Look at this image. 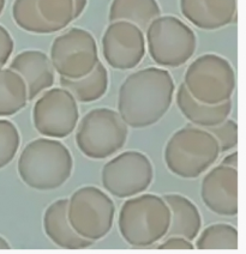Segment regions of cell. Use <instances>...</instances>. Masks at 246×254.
<instances>
[{"label": "cell", "instance_id": "obj_1", "mask_svg": "<svg viewBox=\"0 0 246 254\" xmlns=\"http://www.w3.org/2000/svg\"><path fill=\"white\" fill-rule=\"evenodd\" d=\"M175 84L166 68L147 67L126 77L118 92V113L132 128L159 123L174 97Z\"/></svg>", "mask_w": 246, "mask_h": 254}, {"label": "cell", "instance_id": "obj_2", "mask_svg": "<svg viewBox=\"0 0 246 254\" xmlns=\"http://www.w3.org/2000/svg\"><path fill=\"white\" fill-rule=\"evenodd\" d=\"M18 175L30 189L52 190L62 187L74 170V158L65 144L56 138H37L22 150Z\"/></svg>", "mask_w": 246, "mask_h": 254}, {"label": "cell", "instance_id": "obj_3", "mask_svg": "<svg viewBox=\"0 0 246 254\" xmlns=\"http://www.w3.org/2000/svg\"><path fill=\"white\" fill-rule=\"evenodd\" d=\"M170 210L164 199L152 193L127 198L118 216L121 238L130 246L150 247L167 235Z\"/></svg>", "mask_w": 246, "mask_h": 254}, {"label": "cell", "instance_id": "obj_4", "mask_svg": "<svg viewBox=\"0 0 246 254\" xmlns=\"http://www.w3.org/2000/svg\"><path fill=\"white\" fill-rule=\"evenodd\" d=\"M220 148L214 135L192 124L172 134L164 146L167 169L183 179H196L218 161Z\"/></svg>", "mask_w": 246, "mask_h": 254}, {"label": "cell", "instance_id": "obj_5", "mask_svg": "<svg viewBox=\"0 0 246 254\" xmlns=\"http://www.w3.org/2000/svg\"><path fill=\"white\" fill-rule=\"evenodd\" d=\"M146 46L160 67L183 66L195 54L197 37L186 23L175 16H159L146 29Z\"/></svg>", "mask_w": 246, "mask_h": 254}, {"label": "cell", "instance_id": "obj_6", "mask_svg": "<svg viewBox=\"0 0 246 254\" xmlns=\"http://www.w3.org/2000/svg\"><path fill=\"white\" fill-rule=\"evenodd\" d=\"M77 148L91 160H105L125 145L129 126L111 108H95L77 124Z\"/></svg>", "mask_w": 246, "mask_h": 254}, {"label": "cell", "instance_id": "obj_7", "mask_svg": "<svg viewBox=\"0 0 246 254\" xmlns=\"http://www.w3.org/2000/svg\"><path fill=\"white\" fill-rule=\"evenodd\" d=\"M236 71L221 56L207 53L190 64L184 74V85L196 100L218 105L231 100L236 90Z\"/></svg>", "mask_w": 246, "mask_h": 254}, {"label": "cell", "instance_id": "obj_8", "mask_svg": "<svg viewBox=\"0 0 246 254\" xmlns=\"http://www.w3.org/2000/svg\"><path fill=\"white\" fill-rule=\"evenodd\" d=\"M115 205L108 193L95 186L75 190L69 198L68 217L78 235L98 241L111 232Z\"/></svg>", "mask_w": 246, "mask_h": 254}, {"label": "cell", "instance_id": "obj_9", "mask_svg": "<svg viewBox=\"0 0 246 254\" xmlns=\"http://www.w3.org/2000/svg\"><path fill=\"white\" fill-rule=\"evenodd\" d=\"M60 77L78 79L94 70L100 62L95 37L83 28H71L54 39L49 54Z\"/></svg>", "mask_w": 246, "mask_h": 254}, {"label": "cell", "instance_id": "obj_10", "mask_svg": "<svg viewBox=\"0 0 246 254\" xmlns=\"http://www.w3.org/2000/svg\"><path fill=\"white\" fill-rule=\"evenodd\" d=\"M154 179V167L146 154L124 151L113 157L101 172L102 186L109 194L127 199L143 193Z\"/></svg>", "mask_w": 246, "mask_h": 254}, {"label": "cell", "instance_id": "obj_11", "mask_svg": "<svg viewBox=\"0 0 246 254\" xmlns=\"http://www.w3.org/2000/svg\"><path fill=\"white\" fill-rule=\"evenodd\" d=\"M78 120L77 101L62 86L45 90L34 105V127L43 137L56 139L68 137L75 131Z\"/></svg>", "mask_w": 246, "mask_h": 254}, {"label": "cell", "instance_id": "obj_12", "mask_svg": "<svg viewBox=\"0 0 246 254\" xmlns=\"http://www.w3.org/2000/svg\"><path fill=\"white\" fill-rule=\"evenodd\" d=\"M12 18L22 30L48 35L75 21L72 0H14Z\"/></svg>", "mask_w": 246, "mask_h": 254}, {"label": "cell", "instance_id": "obj_13", "mask_svg": "<svg viewBox=\"0 0 246 254\" xmlns=\"http://www.w3.org/2000/svg\"><path fill=\"white\" fill-rule=\"evenodd\" d=\"M146 36L142 29L126 21L109 22L102 36V54L115 70H131L146 56Z\"/></svg>", "mask_w": 246, "mask_h": 254}, {"label": "cell", "instance_id": "obj_14", "mask_svg": "<svg viewBox=\"0 0 246 254\" xmlns=\"http://www.w3.org/2000/svg\"><path fill=\"white\" fill-rule=\"evenodd\" d=\"M201 197L211 212L225 217L238 213V170L232 167H214L204 175Z\"/></svg>", "mask_w": 246, "mask_h": 254}, {"label": "cell", "instance_id": "obj_15", "mask_svg": "<svg viewBox=\"0 0 246 254\" xmlns=\"http://www.w3.org/2000/svg\"><path fill=\"white\" fill-rule=\"evenodd\" d=\"M8 68L19 74L25 82L28 101L35 100L43 91L52 88L56 82V71L45 52L25 50L17 54Z\"/></svg>", "mask_w": 246, "mask_h": 254}, {"label": "cell", "instance_id": "obj_16", "mask_svg": "<svg viewBox=\"0 0 246 254\" xmlns=\"http://www.w3.org/2000/svg\"><path fill=\"white\" fill-rule=\"evenodd\" d=\"M185 18L202 30H218L237 21V0H180Z\"/></svg>", "mask_w": 246, "mask_h": 254}, {"label": "cell", "instance_id": "obj_17", "mask_svg": "<svg viewBox=\"0 0 246 254\" xmlns=\"http://www.w3.org/2000/svg\"><path fill=\"white\" fill-rule=\"evenodd\" d=\"M69 199H58L43 213V230L48 239L64 250H85L94 241L82 238L75 232L68 217Z\"/></svg>", "mask_w": 246, "mask_h": 254}, {"label": "cell", "instance_id": "obj_18", "mask_svg": "<svg viewBox=\"0 0 246 254\" xmlns=\"http://www.w3.org/2000/svg\"><path fill=\"white\" fill-rule=\"evenodd\" d=\"M175 101L179 111L192 125L208 128L221 124L230 118L232 112V100L218 105H208L196 100L190 94L184 83L179 85L175 94Z\"/></svg>", "mask_w": 246, "mask_h": 254}, {"label": "cell", "instance_id": "obj_19", "mask_svg": "<svg viewBox=\"0 0 246 254\" xmlns=\"http://www.w3.org/2000/svg\"><path fill=\"white\" fill-rule=\"evenodd\" d=\"M164 201L170 210V223L166 236L178 235L193 241L202 228V216L191 199L178 193L164 194Z\"/></svg>", "mask_w": 246, "mask_h": 254}, {"label": "cell", "instance_id": "obj_20", "mask_svg": "<svg viewBox=\"0 0 246 254\" xmlns=\"http://www.w3.org/2000/svg\"><path fill=\"white\" fill-rule=\"evenodd\" d=\"M60 86L69 90L77 102L91 103L102 99L108 90V71L102 63L98 62L94 70L78 79L59 78Z\"/></svg>", "mask_w": 246, "mask_h": 254}, {"label": "cell", "instance_id": "obj_21", "mask_svg": "<svg viewBox=\"0 0 246 254\" xmlns=\"http://www.w3.org/2000/svg\"><path fill=\"white\" fill-rule=\"evenodd\" d=\"M159 16H161V7L156 0H113L108 21L134 23L144 31Z\"/></svg>", "mask_w": 246, "mask_h": 254}, {"label": "cell", "instance_id": "obj_22", "mask_svg": "<svg viewBox=\"0 0 246 254\" xmlns=\"http://www.w3.org/2000/svg\"><path fill=\"white\" fill-rule=\"evenodd\" d=\"M28 103L25 82L11 68L0 67V118L21 112Z\"/></svg>", "mask_w": 246, "mask_h": 254}, {"label": "cell", "instance_id": "obj_23", "mask_svg": "<svg viewBox=\"0 0 246 254\" xmlns=\"http://www.w3.org/2000/svg\"><path fill=\"white\" fill-rule=\"evenodd\" d=\"M195 247L202 251H236L239 248L238 230L232 224L228 223L210 224L197 235Z\"/></svg>", "mask_w": 246, "mask_h": 254}, {"label": "cell", "instance_id": "obj_24", "mask_svg": "<svg viewBox=\"0 0 246 254\" xmlns=\"http://www.w3.org/2000/svg\"><path fill=\"white\" fill-rule=\"evenodd\" d=\"M21 145V135L13 123L0 119V169L13 161Z\"/></svg>", "mask_w": 246, "mask_h": 254}, {"label": "cell", "instance_id": "obj_25", "mask_svg": "<svg viewBox=\"0 0 246 254\" xmlns=\"http://www.w3.org/2000/svg\"><path fill=\"white\" fill-rule=\"evenodd\" d=\"M207 129L209 133L214 135L219 144L220 154L221 152H227L234 149L238 144V125L232 119H226L219 125L208 127Z\"/></svg>", "mask_w": 246, "mask_h": 254}, {"label": "cell", "instance_id": "obj_26", "mask_svg": "<svg viewBox=\"0 0 246 254\" xmlns=\"http://www.w3.org/2000/svg\"><path fill=\"white\" fill-rule=\"evenodd\" d=\"M14 50V41L5 27L0 24V67L6 65L8 59L12 56Z\"/></svg>", "mask_w": 246, "mask_h": 254}, {"label": "cell", "instance_id": "obj_27", "mask_svg": "<svg viewBox=\"0 0 246 254\" xmlns=\"http://www.w3.org/2000/svg\"><path fill=\"white\" fill-rule=\"evenodd\" d=\"M158 250H193L195 245L192 241L187 240L183 236L172 235V236H164V241L156 246Z\"/></svg>", "mask_w": 246, "mask_h": 254}, {"label": "cell", "instance_id": "obj_28", "mask_svg": "<svg viewBox=\"0 0 246 254\" xmlns=\"http://www.w3.org/2000/svg\"><path fill=\"white\" fill-rule=\"evenodd\" d=\"M72 1H74V17L75 19H77L84 12L88 0H72Z\"/></svg>", "mask_w": 246, "mask_h": 254}, {"label": "cell", "instance_id": "obj_29", "mask_svg": "<svg viewBox=\"0 0 246 254\" xmlns=\"http://www.w3.org/2000/svg\"><path fill=\"white\" fill-rule=\"evenodd\" d=\"M221 164L227 167H232V168H236L238 167V152L233 151L231 154H228L227 156H225L224 160H222Z\"/></svg>", "mask_w": 246, "mask_h": 254}, {"label": "cell", "instance_id": "obj_30", "mask_svg": "<svg viewBox=\"0 0 246 254\" xmlns=\"http://www.w3.org/2000/svg\"><path fill=\"white\" fill-rule=\"evenodd\" d=\"M11 246L5 238L0 235V250H10Z\"/></svg>", "mask_w": 246, "mask_h": 254}, {"label": "cell", "instance_id": "obj_31", "mask_svg": "<svg viewBox=\"0 0 246 254\" xmlns=\"http://www.w3.org/2000/svg\"><path fill=\"white\" fill-rule=\"evenodd\" d=\"M5 5H6V0H0V16H1L2 11H4Z\"/></svg>", "mask_w": 246, "mask_h": 254}]
</instances>
